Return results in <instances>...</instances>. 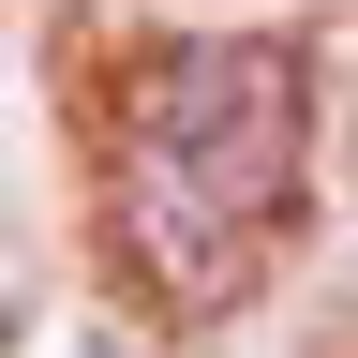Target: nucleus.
Returning a JSON list of instances; mask_svg holds the SVG:
<instances>
[{
  "label": "nucleus",
  "mask_w": 358,
  "mask_h": 358,
  "mask_svg": "<svg viewBox=\"0 0 358 358\" xmlns=\"http://www.w3.org/2000/svg\"><path fill=\"white\" fill-rule=\"evenodd\" d=\"M120 254L150 268L179 313H239V299H254V268H268V224H254V209H224L209 179H179V164L134 150V164H120Z\"/></svg>",
  "instance_id": "nucleus-2"
},
{
  "label": "nucleus",
  "mask_w": 358,
  "mask_h": 358,
  "mask_svg": "<svg viewBox=\"0 0 358 358\" xmlns=\"http://www.w3.org/2000/svg\"><path fill=\"white\" fill-rule=\"evenodd\" d=\"M90 358H105V343H90Z\"/></svg>",
  "instance_id": "nucleus-4"
},
{
  "label": "nucleus",
  "mask_w": 358,
  "mask_h": 358,
  "mask_svg": "<svg viewBox=\"0 0 358 358\" xmlns=\"http://www.w3.org/2000/svg\"><path fill=\"white\" fill-rule=\"evenodd\" d=\"M299 134H313L299 45L194 30V45H150V60H134V150L179 164V179H209V194L254 209V224L299 209Z\"/></svg>",
  "instance_id": "nucleus-1"
},
{
  "label": "nucleus",
  "mask_w": 358,
  "mask_h": 358,
  "mask_svg": "<svg viewBox=\"0 0 358 358\" xmlns=\"http://www.w3.org/2000/svg\"><path fill=\"white\" fill-rule=\"evenodd\" d=\"M0 358H15V299H0Z\"/></svg>",
  "instance_id": "nucleus-3"
}]
</instances>
